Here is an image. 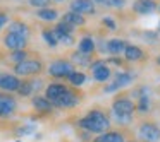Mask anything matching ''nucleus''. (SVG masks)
<instances>
[{"label":"nucleus","mask_w":160,"mask_h":142,"mask_svg":"<svg viewBox=\"0 0 160 142\" xmlns=\"http://www.w3.org/2000/svg\"><path fill=\"white\" fill-rule=\"evenodd\" d=\"M33 106H35V110L42 111V113H48V111H52V108H53L52 103H50L45 96H35L33 98Z\"/></svg>","instance_id":"6ab92c4d"},{"label":"nucleus","mask_w":160,"mask_h":142,"mask_svg":"<svg viewBox=\"0 0 160 142\" xmlns=\"http://www.w3.org/2000/svg\"><path fill=\"white\" fill-rule=\"evenodd\" d=\"M124 57L128 62H138V60H141L143 57H145V53H143V50L139 48V46L136 45H128L124 50Z\"/></svg>","instance_id":"f3484780"},{"label":"nucleus","mask_w":160,"mask_h":142,"mask_svg":"<svg viewBox=\"0 0 160 142\" xmlns=\"http://www.w3.org/2000/svg\"><path fill=\"white\" fill-rule=\"evenodd\" d=\"M95 41L90 38V36H84L83 39L79 41V45H78V50H79L81 53H84V55H93L95 53Z\"/></svg>","instance_id":"4be33fe9"},{"label":"nucleus","mask_w":160,"mask_h":142,"mask_svg":"<svg viewBox=\"0 0 160 142\" xmlns=\"http://www.w3.org/2000/svg\"><path fill=\"white\" fill-rule=\"evenodd\" d=\"M102 22H103V26H107L108 29H112V31L117 28V24H115V21L112 17H103V19H102Z\"/></svg>","instance_id":"7c9ffc66"},{"label":"nucleus","mask_w":160,"mask_h":142,"mask_svg":"<svg viewBox=\"0 0 160 142\" xmlns=\"http://www.w3.org/2000/svg\"><path fill=\"white\" fill-rule=\"evenodd\" d=\"M2 41H4V45L7 46L9 50H12V52H16V50H24L26 45H28V38H24V36H21V34H14V33H7Z\"/></svg>","instance_id":"6e6552de"},{"label":"nucleus","mask_w":160,"mask_h":142,"mask_svg":"<svg viewBox=\"0 0 160 142\" xmlns=\"http://www.w3.org/2000/svg\"><path fill=\"white\" fill-rule=\"evenodd\" d=\"M67 80H69L71 86L79 87V86H83V84H84V80H86V76H84L83 72H78V70H74V72L71 74L69 77H67Z\"/></svg>","instance_id":"b1692460"},{"label":"nucleus","mask_w":160,"mask_h":142,"mask_svg":"<svg viewBox=\"0 0 160 142\" xmlns=\"http://www.w3.org/2000/svg\"><path fill=\"white\" fill-rule=\"evenodd\" d=\"M90 69H91V72H93V79L97 80V82H105V80H108V77H110V74H112L110 69L107 67V62H105V60L91 62Z\"/></svg>","instance_id":"423d86ee"},{"label":"nucleus","mask_w":160,"mask_h":142,"mask_svg":"<svg viewBox=\"0 0 160 142\" xmlns=\"http://www.w3.org/2000/svg\"><path fill=\"white\" fill-rule=\"evenodd\" d=\"M19 84H21V79L14 74H0V89L14 93V91H18Z\"/></svg>","instance_id":"9b49d317"},{"label":"nucleus","mask_w":160,"mask_h":142,"mask_svg":"<svg viewBox=\"0 0 160 142\" xmlns=\"http://www.w3.org/2000/svg\"><path fill=\"white\" fill-rule=\"evenodd\" d=\"M7 33H14V34H21L24 36V38H28L29 36V28L28 24H24L22 21H14L9 24V31Z\"/></svg>","instance_id":"aec40b11"},{"label":"nucleus","mask_w":160,"mask_h":142,"mask_svg":"<svg viewBox=\"0 0 160 142\" xmlns=\"http://www.w3.org/2000/svg\"><path fill=\"white\" fill-rule=\"evenodd\" d=\"M36 17H40L42 21H55L59 17V11L53 7H45L36 11Z\"/></svg>","instance_id":"412c9836"},{"label":"nucleus","mask_w":160,"mask_h":142,"mask_svg":"<svg viewBox=\"0 0 160 142\" xmlns=\"http://www.w3.org/2000/svg\"><path fill=\"white\" fill-rule=\"evenodd\" d=\"M33 132H35V127H33V125H26V127L19 128L18 134L19 135H26V134H33Z\"/></svg>","instance_id":"473e14b6"},{"label":"nucleus","mask_w":160,"mask_h":142,"mask_svg":"<svg viewBox=\"0 0 160 142\" xmlns=\"http://www.w3.org/2000/svg\"><path fill=\"white\" fill-rule=\"evenodd\" d=\"M60 22H66V24H69L74 28V26H84L86 19H84V16L76 14V12H66V14L62 16V21Z\"/></svg>","instance_id":"a211bd4d"},{"label":"nucleus","mask_w":160,"mask_h":142,"mask_svg":"<svg viewBox=\"0 0 160 142\" xmlns=\"http://www.w3.org/2000/svg\"><path fill=\"white\" fill-rule=\"evenodd\" d=\"M107 62H110V63H117V65H122V60H121V58H110V60H107Z\"/></svg>","instance_id":"e433bc0d"},{"label":"nucleus","mask_w":160,"mask_h":142,"mask_svg":"<svg viewBox=\"0 0 160 142\" xmlns=\"http://www.w3.org/2000/svg\"><path fill=\"white\" fill-rule=\"evenodd\" d=\"M155 62H157V65H160V57H157V60H155Z\"/></svg>","instance_id":"58836bf2"},{"label":"nucleus","mask_w":160,"mask_h":142,"mask_svg":"<svg viewBox=\"0 0 160 142\" xmlns=\"http://www.w3.org/2000/svg\"><path fill=\"white\" fill-rule=\"evenodd\" d=\"M71 12L76 14H95V4L91 0H72L71 2Z\"/></svg>","instance_id":"f8f14e48"},{"label":"nucleus","mask_w":160,"mask_h":142,"mask_svg":"<svg viewBox=\"0 0 160 142\" xmlns=\"http://www.w3.org/2000/svg\"><path fill=\"white\" fill-rule=\"evenodd\" d=\"M40 87H42V79H29V80H21L18 87V94L22 98H28L31 94L38 93Z\"/></svg>","instance_id":"1a4fd4ad"},{"label":"nucleus","mask_w":160,"mask_h":142,"mask_svg":"<svg viewBox=\"0 0 160 142\" xmlns=\"http://www.w3.org/2000/svg\"><path fill=\"white\" fill-rule=\"evenodd\" d=\"M107 5H112V7H124L126 5V0H108L107 2Z\"/></svg>","instance_id":"72a5a7b5"},{"label":"nucleus","mask_w":160,"mask_h":142,"mask_svg":"<svg viewBox=\"0 0 160 142\" xmlns=\"http://www.w3.org/2000/svg\"><path fill=\"white\" fill-rule=\"evenodd\" d=\"M132 9L134 12L145 16V14H152V12L157 11V2L155 0H136L132 4Z\"/></svg>","instance_id":"4468645a"},{"label":"nucleus","mask_w":160,"mask_h":142,"mask_svg":"<svg viewBox=\"0 0 160 142\" xmlns=\"http://www.w3.org/2000/svg\"><path fill=\"white\" fill-rule=\"evenodd\" d=\"M132 79H134V76H132L131 72H117V76H115L114 84L119 87V89H122V87L129 86V84L132 82Z\"/></svg>","instance_id":"5701e85b"},{"label":"nucleus","mask_w":160,"mask_h":142,"mask_svg":"<svg viewBox=\"0 0 160 142\" xmlns=\"http://www.w3.org/2000/svg\"><path fill=\"white\" fill-rule=\"evenodd\" d=\"M143 36L146 38V41H152L153 43V41H157V38H158V33H157V31H146Z\"/></svg>","instance_id":"2f4dec72"},{"label":"nucleus","mask_w":160,"mask_h":142,"mask_svg":"<svg viewBox=\"0 0 160 142\" xmlns=\"http://www.w3.org/2000/svg\"><path fill=\"white\" fill-rule=\"evenodd\" d=\"M72 60H74V62H78V63H79V65H90V63H91V55H84V53H74V55H72Z\"/></svg>","instance_id":"cd10ccee"},{"label":"nucleus","mask_w":160,"mask_h":142,"mask_svg":"<svg viewBox=\"0 0 160 142\" xmlns=\"http://www.w3.org/2000/svg\"><path fill=\"white\" fill-rule=\"evenodd\" d=\"M157 33H160V22H158V28H157Z\"/></svg>","instance_id":"ea45409f"},{"label":"nucleus","mask_w":160,"mask_h":142,"mask_svg":"<svg viewBox=\"0 0 160 142\" xmlns=\"http://www.w3.org/2000/svg\"><path fill=\"white\" fill-rule=\"evenodd\" d=\"M136 111V103L128 96H117L112 101V113L117 123L129 125L132 121V115Z\"/></svg>","instance_id":"f03ea898"},{"label":"nucleus","mask_w":160,"mask_h":142,"mask_svg":"<svg viewBox=\"0 0 160 142\" xmlns=\"http://www.w3.org/2000/svg\"><path fill=\"white\" fill-rule=\"evenodd\" d=\"M43 70V63L38 58H26L24 62L14 65V76H21V77H29V76H36Z\"/></svg>","instance_id":"7ed1b4c3"},{"label":"nucleus","mask_w":160,"mask_h":142,"mask_svg":"<svg viewBox=\"0 0 160 142\" xmlns=\"http://www.w3.org/2000/svg\"><path fill=\"white\" fill-rule=\"evenodd\" d=\"M9 22V16L7 14H4V12H0V29L4 28L5 24Z\"/></svg>","instance_id":"f704fd0d"},{"label":"nucleus","mask_w":160,"mask_h":142,"mask_svg":"<svg viewBox=\"0 0 160 142\" xmlns=\"http://www.w3.org/2000/svg\"><path fill=\"white\" fill-rule=\"evenodd\" d=\"M18 110V101L11 94L0 93V117H11L14 111Z\"/></svg>","instance_id":"0eeeda50"},{"label":"nucleus","mask_w":160,"mask_h":142,"mask_svg":"<svg viewBox=\"0 0 160 142\" xmlns=\"http://www.w3.org/2000/svg\"><path fill=\"white\" fill-rule=\"evenodd\" d=\"M28 2L36 9H45V7L50 5V0H28Z\"/></svg>","instance_id":"c756f323"},{"label":"nucleus","mask_w":160,"mask_h":142,"mask_svg":"<svg viewBox=\"0 0 160 142\" xmlns=\"http://www.w3.org/2000/svg\"><path fill=\"white\" fill-rule=\"evenodd\" d=\"M69 91V87L66 86V84H60V82H52V84H48L47 86V89H45V98L50 101V103H55L57 99H59L60 96H64V94Z\"/></svg>","instance_id":"9d476101"},{"label":"nucleus","mask_w":160,"mask_h":142,"mask_svg":"<svg viewBox=\"0 0 160 142\" xmlns=\"http://www.w3.org/2000/svg\"><path fill=\"white\" fill-rule=\"evenodd\" d=\"M91 2H93V4H107L108 0H91Z\"/></svg>","instance_id":"4c0bfd02"},{"label":"nucleus","mask_w":160,"mask_h":142,"mask_svg":"<svg viewBox=\"0 0 160 142\" xmlns=\"http://www.w3.org/2000/svg\"><path fill=\"white\" fill-rule=\"evenodd\" d=\"M53 2H64V0H53Z\"/></svg>","instance_id":"a19ab883"},{"label":"nucleus","mask_w":160,"mask_h":142,"mask_svg":"<svg viewBox=\"0 0 160 142\" xmlns=\"http://www.w3.org/2000/svg\"><path fill=\"white\" fill-rule=\"evenodd\" d=\"M105 93H115V91H119V87L115 86L114 82H110V84H107V86H105Z\"/></svg>","instance_id":"c9c22d12"},{"label":"nucleus","mask_w":160,"mask_h":142,"mask_svg":"<svg viewBox=\"0 0 160 142\" xmlns=\"http://www.w3.org/2000/svg\"><path fill=\"white\" fill-rule=\"evenodd\" d=\"M78 103H79V98H78V94L74 93L72 89H69L66 94H64V96H60L59 99H57L55 103L52 104V106H57V108H62V110H64V108H74Z\"/></svg>","instance_id":"ddd939ff"},{"label":"nucleus","mask_w":160,"mask_h":142,"mask_svg":"<svg viewBox=\"0 0 160 142\" xmlns=\"http://www.w3.org/2000/svg\"><path fill=\"white\" fill-rule=\"evenodd\" d=\"M42 36H43V39H45L47 45L52 46V48H55V46L59 45V41H57V36H55V33H53V29H43V31H42Z\"/></svg>","instance_id":"393cba45"},{"label":"nucleus","mask_w":160,"mask_h":142,"mask_svg":"<svg viewBox=\"0 0 160 142\" xmlns=\"http://www.w3.org/2000/svg\"><path fill=\"white\" fill-rule=\"evenodd\" d=\"M93 142H126V139L124 134L119 130H107L100 134L97 139H93Z\"/></svg>","instance_id":"2eb2a0df"},{"label":"nucleus","mask_w":160,"mask_h":142,"mask_svg":"<svg viewBox=\"0 0 160 142\" xmlns=\"http://www.w3.org/2000/svg\"><path fill=\"white\" fill-rule=\"evenodd\" d=\"M78 125L83 130L90 132V134H103V132H107L110 120H108L107 113H103V111L91 110V111H88L86 117H83L78 121Z\"/></svg>","instance_id":"f257e3e1"},{"label":"nucleus","mask_w":160,"mask_h":142,"mask_svg":"<svg viewBox=\"0 0 160 142\" xmlns=\"http://www.w3.org/2000/svg\"><path fill=\"white\" fill-rule=\"evenodd\" d=\"M126 46H128L126 39L112 38V39H108V41H107V53H110V55L117 57V55H121V53H124Z\"/></svg>","instance_id":"dca6fc26"},{"label":"nucleus","mask_w":160,"mask_h":142,"mask_svg":"<svg viewBox=\"0 0 160 142\" xmlns=\"http://www.w3.org/2000/svg\"><path fill=\"white\" fill-rule=\"evenodd\" d=\"M9 58H11V62H14V65H18V63L24 62L28 58V52L26 50H16V52H12L9 55Z\"/></svg>","instance_id":"a878e982"},{"label":"nucleus","mask_w":160,"mask_h":142,"mask_svg":"<svg viewBox=\"0 0 160 142\" xmlns=\"http://www.w3.org/2000/svg\"><path fill=\"white\" fill-rule=\"evenodd\" d=\"M72 72H74V63L64 58L53 60L48 65V74L52 77H55V79H67Z\"/></svg>","instance_id":"20e7f679"},{"label":"nucleus","mask_w":160,"mask_h":142,"mask_svg":"<svg viewBox=\"0 0 160 142\" xmlns=\"http://www.w3.org/2000/svg\"><path fill=\"white\" fill-rule=\"evenodd\" d=\"M55 36H57V41L64 43V45H72V43H74L72 34H55Z\"/></svg>","instance_id":"c85d7f7f"},{"label":"nucleus","mask_w":160,"mask_h":142,"mask_svg":"<svg viewBox=\"0 0 160 142\" xmlns=\"http://www.w3.org/2000/svg\"><path fill=\"white\" fill-rule=\"evenodd\" d=\"M136 110L143 111V113L150 110V98H148V94H145V96H139V98H138V103H136Z\"/></svg>","instance_id":"bb28decb"},{"label":"nucleus","mask_w":160,"mask_h":142,"mask_svg":"<svg viewBox=\"0 0 160 142\" xmlns=\"http://www.w3.org/2000/svg\"><path fill=\"white\" fill-rule=\"evenodd\" d=\"M138 135L145 142H158L160 140V127L153 121H143L138 128Z\"/></svg>","instance_id":"39448f33"},{"label":"nucleus","mask_w":160,"mask_h":142,"mask_svg":"<svg viewBox=\"0 0 160 142\" xmlns=\"http://www.w3.org/2000/svg\"><path fill=\"white\" fill-rule=\"evenodd\" d=\"M157 9H158V11H160V5H157Z\"/></svg>","instance_id":"79ce46f5"}]
</instances>
